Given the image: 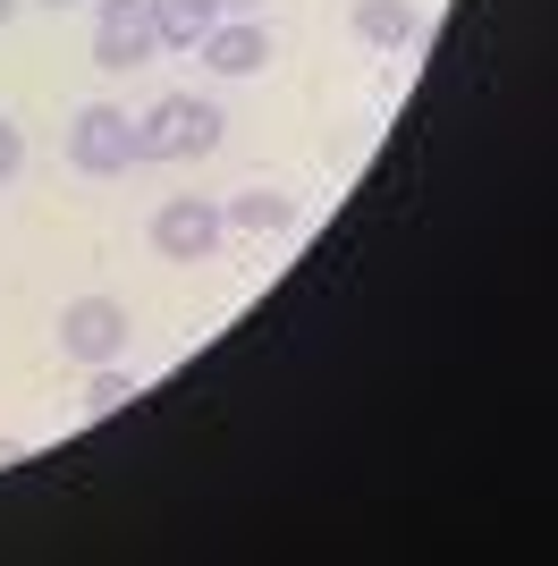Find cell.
I'll return each mask as SVG.
<instances>
[{
    "label": "cell",
    "mask_w": 558,
    "mask_h": 566,
    "mask_svg": "<svg viewBox=\"0 0 558 566\" xmlns=\"http://www.w3.org/2000/svg\"><path fill=\"white\" fill-rule=\"evenodd\" d=\"M220 203H204V195H169L162 212H153V254L162 262H211V245H220Z\"/></svg>",
    "instance_id": "cell-4"
},
{
    "label": "cell",
    "mask_w": 558,
    "mask_h": 566,
    "mask_svg": "<svg viewBox=\"0 0 558 566\" xmlns=\"http://www.w3.org/2000/svg\"><path fill=\"white\" fill-rule=\"evenodd\" d=\"M195 51H204V69H211V76H255L262 60H271V34H262L255 18H220Z\"/></svg>",
    "instance_id": "cell-6"
},
{
    "label": "cell",
    "mask_w": 558,
    "mask_h": 566,
    "mask_svg": "<svg viewBox=\"0 0 558 566\" xmlns=\"http://www.w3.org/2000/svg\"><path fill=\"white\" fill-rule=\"evenodd\" d=\"M220 220H229V229H246V237H279V229H297V203H288L279 187H246V195H229V203H220Z\"/></svg>",
    "instance_id": "cell-9"
},
{
    "label": "cell",
    "mask_w": 558,
    "mask_h": 566,
    "mask_svg": "<svg viewBox=\"0 0 558 566\" xmlns=\"http://www.w3.org/2000/svg\"><path fill=\"white\" fill-rule=\"evenodd\" d=\"M69 161L85 169V178H118V169H136V118L118 111V102H85V111L69 118Z\"/></svg>",
    "instance_id": "cell-2"
},
{
    "label": "cell",
    "mask_w": 558,
    "mask_h": 566,
    "mask_svg": "<svg viewBox=\"0 0 558 566\" xmlns=\"http://www.w3.org/2000/svg\"><path fill=\"white\" fill-rule=\"evenodd\" d=\"M162 51V34H153V18H144V0H93V69H144Z\"/></svg>",
    "instance_id": "cell-3"
},
{
    "label": "cell",
    "mask_w": 558,
    "mask_h": 566,
    "mask_svg": "<svg viewBox=\"0 0 558 566\" xmlns=\"http://www.w3.org/2000/svg\"><path fill=\"white\" fill-rule=\"evenodd\" d=\"M18 169H25V127H18V118H0V187H9Z\"/></svg>",
    "instance_id": "cell-11"
},
{
    "label": "cell",
    "mask_w": 558,
    "mask_h": 566,
    "mask_svg": "<svg viewBox=\"0 0 558 566\" xmlns=\"http://www.w3.org/2000/svg\"><path fill=\"white\" fill-rule=\"evenodd\" d=\"M355 34H364L372 51H406L423 34V9L415 0H355Z\"/></svg>",
    "instance_id": "cell-8"
},
{
    "label": "cell",
    "mask_w": 558,
    "mask_h": 566,
    "mask_svg": "<svg viewBox=\"0 0 558 566\" xmlns=\"http://www.w3.org/2000/svg\"><path fill=\"white\" fill-rule=\"evenodd\" d=\"M144 18H153V34H162L169 51H195L211 25L229 18V0H144Z\"/></svg>",
    "instance_id": "cell-7"
},
{
    "label": "cell",
    "mask_w": 558,
    "mask_h": 566,
    "mask_svg": "<svg viewBox=\"0 0 558 566\" xmlns=\"http://www.w3.org/2000/svg\"><path fill=\"white\" fill-rule=\"evenodd\" d=\"M18 9H25V0H0V25H9V18H18Z\"/></svg>",
    "instance_id": "cell-12"
},
{
    "label": "cell",
    "mask_w": 558,
    "mask_h": 566,
    "mask_svg": "<svg viewBox=\"0 0 558 566\" xmlns=\"http://www.w3.org/2000/svg\"><path fill=\"white\" fill-rule=\"evenodd\" d=\"M220 102H195V94H162L153 111L136 118V153L144 161H204L211 144H220Z\"/></svg>",
    "instance_id": "cell-1"
},
{
    "label": "cell",
    "mask_w": 558,
    "mask_h": 566,
    "mask_svg": "<svg viewBox=\"0 0 558 566\" xmlns=\"http://www.w3.org/2000/svg\"><path fill=\"white\" fill-rule=\"evenodd\" d=\"M60 355H69V364H111V355H127V305H118V296H76V305L60 313Z\"/></svg>",
    "instance_id": "cell-5"
},
{
    "label": "cell",
    "mask_w": 558,
    "mask_h": 566,
    "mask_svg": "<svg viewBox=\"0 0 558 566\" xmlns=\"http://www.w3.org/2000/svg\"><path fill=\"white\" fill-rule=\"evenodd\" d=\"M85 406H93V415H118V406H127V398H136V380H127V373H118V355H111V364H85Z\"/></svg>",
    "instance_id": "cell-10"
},
{
    "label": "cell",
    "mask_w": 558,
    "mask_h": 566,
    "mask_svg": "<svg viewBox=\"0 0 558 566\" xmlns=\"http://www.w3.org/2000/svg\"><path fill=\"white\" fill-rule=\"evenodd\" d=\"M229 9H255V0H229Z\"/></svg>",
    "instance_id": "cell-13"
},
{
    "label": "cell",
    "mask_w": 558,
    "mask_h": 566,
    "mask_svg": "<svg viewBox=\"0 0 558 566\" xmlns=\"http://www.w3.org/2000/svg\"><path fill=\"white\" fill-rule=\"evenodd\" d=\"M43 9H69V0H43Z\"/></svg>",
    "instance_id": "cell-14"
}]
</instances>
